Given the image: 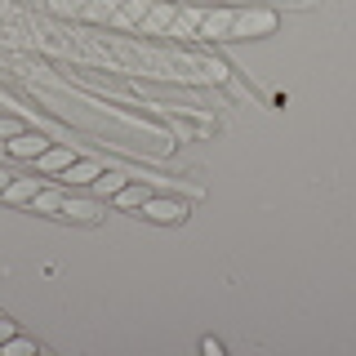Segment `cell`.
Returning a JSON list of instances; mask_svg holds the SVG:
<instances>
[{
    "mask_svg": "<svg viewBox=\"0 0 356 356\" xmlns=\"http://www.w3.org/2000/svg\"><path fill=\"white\" fill-rule=\"evenodd\" d=\"M272 27H276V14L254 9V14H236V22H232V36H254V31H272Z\"/></svg>",
    "mask_w": 356,
    "mask_h": 356,
    "instance_id": "obj_1",
    "label": "cell"
},
{
    "mask_svg": "<svg viewBox=\"0 0 356 356\" xmlns=\"http://www.w3.org/2000/svg\"><path fill=\"white\" fill-rule=\"evenodd\" d=\"M143 214L156 218V222H183L187 209L178 205V200H147V205H143Z\"/></svg>",
    "mask_w": 356,
    "mask_h": 356,
    "instance_id": "obj_2",
    "label": "cell"
},
{
    "mask_svg": "<svg viewBox=\"0 0 356 356\" xmlns=\"http://www.w3.org/2000/svg\"><path fill=\"white\" fill-rule=\"evenodd\" d=\"M232 22H236V14H232V9H218V14L200 18V31H205V36H232Z\"/></svg>",
    "mask_w": 356,
    "mask_h": 356,
    "instance_id": "obj_3",
    "label": "cell"
},
{
    "mask_svg": "<svg viewBox=\"0 0 356 356\" xmlns=\"http://www.w3.org/2000/svg\"><path fill=\"white\" fill-rule=\"evenodd\" d=\"M9 152H14V156H40L44 138H40V134H18V138L9 143Z\"/></svg>",
    "mask_w": 356,
    "mask_h": 356,
    "instance_id": "obj_4",
    "label": "cell"
},
{
    "mask_svg": "<svg viewBox=\"0 0 356 356\" xmlns=\"http://www.w3.org/2000/svg\"><path fill=\"white\" fill-rule=\"evenodd\" d=\"M36 192H40L36 178H18V183L5 187V200H36Z\"/></svg>",
    "mask_w": 356,
    "mask_h": 356,
    "instance_id": "obj_5",
    "label": "cell"
},
{
    "mask_svg": "<svg viewBox=\"0 0 356 356\" xmlns=\"http://www.w3.org/2000/svg\"><path fill=\"white\" fill-rule=\"evenodd\" d=\"M98 174H103V170H98L94 161H72V165H67V178H72V183H94Z\"/></svg>",
    "mask_w": 356,
    "mask_h": 356,
    "instance_id": "obj_6",
    "label": "cell"
},
{
    "mask_svg": "<svg viewBox=\"0 0 356 356\" xmlns=\"http://www.w3.org/2000/svg\"><path fill=\"white\" fill-rule=\"evenodd\" d=\"M63 214L67 218H81V222H98V205H89V200H67Z\"/></svg>",
    "mask_w": 356,
    "mask_h": 356,
    "instance_id": "obj_7",
    "label": "cell"
},
{
    "mask_svg": "<svg viewBox=\"0 0 356 356\" xmlns=\"http://www.w3.org/2000/svg\"><path fill=\"white\" fill-rule=\"evenodd\" d=\"M94 187H98V196H116L120 187H125V174L107 170V174H98V178H94Z\"/></svg>",
    "mask_w": 356,
    "mask_h": 356,
    "instance_id": "obj_8",
    "label": "cell"
},
{
    "mask_svg": "<svg viewBox=\"0 0 356 356\" xmlns=\"http://www.w3.org/2000/svg\"><path fill=\"white\" fill-rule=\"evenodd\" d=\"M0 352H5V356H31V352H36V343H31V339H5V343H0Z\"/></svg>",
    "mask_w": 356,
    "mask_h": 356,
    "instance_id": "obj_9",
    "label": "cell"
},
{
    "mask_svg": "<svg viewBox=\"0 0 356 356\" xmlns=\"http://www.w3.org/2000/svg\"><path fill=\"white\" fill-rule=\"evenodd\" d=\"M72 152H40V170H67Z\"/></svg>",
    "mask_w": 356,
    "mask_h": 356,
    "instance_id": "obj_10",
    "label": "cell"
},
{
    "mask_svg": "<svg viewBox=\"0 0 356 356\" xmlns=\"http://www.w3.org/2000/svg\"><path fill=\"white\" fill-rule=\"evenodd\" d=\"M116 196H120V205H147V200H152L147 187H120Z\"/></svg>",
    "mask_w": 356,
    "mask_h": 356,
    "instance_id": "obj_11",
    "label": "cell"
},
{
    "mask_svg": "<svg viewBox=\"0 0 356 356\" xmlns=\"http://www.w3.org/2000/svg\"><path fill=\"white\" fill-rule=\"evenodd\" d=\"M36 209L54 214V209H63V196H58V192H36Z\"/></svg>",
    "mask_w": 356,
    "mask_h": 356,
    "instance_id": "obj_12",
    "label": "cell"
},
{
    "mask_svg": "<svg viewBox=\"0 0 356 356\" xmlns=\"http://www.w3.org/2000/svg\"><path fill=\"white\" fill-rule=\"evenodd\" d=\"M200 352H205V356H222V343L218 339H205V343H200Z\"/></svg>",
    "mask_w": 356,
    "mask_h": 356,
    "instance_id": "obj_13",
    "label": "cell"
},
{
    "mask_svg": "<svg viewBox=\"0 0 356 356\" xmlns=\"http://www.w3.org/2000/svg\"><path fill=\"white\" fill-rule=\"evenodd\" d=\"M5 339H14V321H0V343Z\"/></svg>",
    "mask_w": 356,
    "mask_h": 356,
    "instance_id": "obj_14",
    "label": "cell"
},
{
    "mask_svg": "<svg viewBox=\"0 0 356 356\" xmlns=\"http://www.w3.org/2000/svg\"><path fill=\"white\" fill-rule=\"evenodd\" d=\"M0 134H14V120H5V116H0Z\"/></svg>",
    "mask_w": 356,
    "mask_h": 356,
    "instance_id": "obj_15",
    "label": "cell"
},
{
    "mask_svg": "<svg viewBox=\"0 0 356 356\" xmlns=\"http://www.w3.org/2000/svg\"><path fill=\"white\" fill-rule=\"evenodd\" d=\"M5 187H9V174H0V196H5Z\"/></svg>",
    "mask_w": 356,
    "mask_h": 356,
    "instance_id": "obj_16",
    "label": "cell"
}]
</instances>
